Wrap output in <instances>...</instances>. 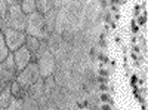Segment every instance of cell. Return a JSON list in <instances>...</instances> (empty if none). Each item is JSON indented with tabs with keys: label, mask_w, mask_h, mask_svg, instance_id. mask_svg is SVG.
<instances>
[{
	"label": "cell",
	"mask_w": 148,
	"mask_h": 110,
	"mask_svg": "<svg viewBox=\"0 0 148 110\" xmlns=\"http://www.w3.org/2000/svg\"><path fill=\"white\" fill-rule=\"evenodd\" d=\"M2 88H3V85H2V83H0V92H2Z\"/></svg>",
	"instance_id": "obj_23"
},
{
	"label": "cell",
	"mask_w": 148,
	"mask_h": 110,
	"mask_svg": "<svg viewBox=\"0 0 148 110\" xmlns=\"http://www.w3.org/2000/svg\"><path fill=\"white\" fill-rule=\"evenodd\" d=\"M52 3H53L55 9H59L61 6H62V0H52Z\"/></svg>",
	"instance_id": "obj_20"
},
{
	"label": "cell",
	"mask_w": 148,
	"mask_h": 110,
	"mask_svg": "<svg viewBox=\"0 0 148 110\" xmlns=\"http://www.w3.org/2000/svg\"><path fill=\"white\" fill-rule=\"evenodd\" d=\"M16 67H15V63H14V55L12 52L8 55V58L5 61L0 63V83L3 85H9L10 82H14L16 79Z\"/></svg>",
	"instance_id": "obj_6"
},
{
	"label": "cell",
	"mask_w": 148,
	"mask_h": 110,
	"mask_svg": "<svg viewBox=\"0 0 148 110\" xmlns=\"http://www.w3.org/2000/svg\"><path fill=\"white\" fill-rule=\"evenodd\" d=\"M6 24L8 27L15 28L19 31H25L27 26V15L21 10L19 5H12L8 9V15H6Z\"/></svg>",
	"instance_id": "obj_3"
},
{
	"label": "cell",
	"mask_w": 148,
	"mask_h": 110,
	"mask_svg": "<svg viewBox=\"0 0 148 110\" xmlns=\"http://www.w3.org/2000/svg\"><path fill=\"white\" fill-rule=\"evenodd\" d=\"M61 42H62V36H61L59 33H56V31H52L51 34H47V37L45 39V43L47 46V49L52 52V55L56 54Z\"/></svg>",
	"instance_id": "obj_8"
},
{
	"label": "cell",
	"mask_w": 148,
	"mask_h": 110,
	"mask_svg": "<svg viewBox=\"0 0 148 110\" xmlns=\"http://www.w3.org/2000/svg\"><path fill=\"white\" fill-rule=\"evenodd\" d=\"M10 98H12V94H10V83H9V85H5L2 88V92H0V106L8 107Z\"/></svg>",
	"instance_id": "obj_14"
},
{
	"label": "cell",
	"mask_w": 148,
	"mask_h": 110,
	"mask_svg": "<svg viewBox=\"0 0 148 110\" xmlns=\"http://www.w3.org/2000/svg\"><path fill=\"white\" fill-rule=\"evenodd\" d=\"M10 54V51L8 49L6 46V42H5V37H3V33H0V63L5 61L8 58V55Z\"/></svg>",
	"instance_id": "obj_18"
},
{
	"label": "cell",
	"mask_w": 148,
	"mask_h": 110,
	"mask_svg": "<svg viewBox=\"0 0 148 110\" xmlns=\"http://www.w3.org/2000/svg\"><path fill=\"white\" fill-rule=\"evenodd\" d=\"M10 94H12V97H15V98L22 100L24 97L27 95V89L24 88L19 82L14 80V82H10Z\"/></svg>",
	"instance_id": "obj_12"
},
{
	"label": "cell",
	"mask_w": 148,
	"mask_h": 110,
	"mask_svg": "<svg viewBox=\"0 0 148 110\" xmlns=\"http://www.w3.org/2000/svg\"><path fill=\"white\" fill-rule=\"evenodd\" d=\"M36 9L37 12L45 15L46 12L53 9V3H52V0H36Z\"/></svg>",
	"instance_id": "obj_13"
},
{
	"label": "cell",
	"mask_w": 148,
	"mask_h": 110,
	"mask_svg": "<svg viewBox=\"0 0 148 110\" xmlns=\"http://www.w3.org/2000/svg\"><path fill=\"white\" fill-rule=\"evenodd\" d=\"M0 110H8L6 107H2V106H0Z\"/></svg>",
	"instance_id": "obj_22"
},
{
	"label": "cell",
	"mask_w": 148,
	"mask_h": 110,
	"mask_svg": "<svg viewBox=\"0 0 148 110\" xmlns=\"http://www.w3.org/2000/svg\"><path fill=\"white\" fill-rule=\"evenodd\" d=\"M25 34L37 37L40 40H45L47 37V33L45 28V17L40 12H31L27 15V26H25Z\"/></svg>",
	"instance_id": "obj_2"
},
{
	"label": "cell",
	"mask_w": 148,
	"mask_h": 110,
	"mask_svg": "<svg viewBox=\"0 0 148 110\" xmlns=\"http://www.w3.org/2000/svg\"><path fill=\"white\" fill-rule=\"evenodd\" d=\"M27 95H30L31 98L37 100L43 95V77H40L37 82H34L31 86L27 88Z\"/></svg>",
	"instance_id": "obj_10"
},
{
	"label": "cell",
	"mask_w": 148,
	"mask_h": 110,
	"mask_svg": "<svg viewBox=\"0 0 148 110\" xmlns=\"http://www.w3.org/2000/svg\"><path fill=\"white\" fill-rule=\"evenodd\" d=\"M2 33H3L6 46H8V49L10 52H15L16 49H19V48L24 46V43H25V37H27L25 31H19V30L8 27Z\"/></svg>",
	"instance_id": "obj_4"
},
{
	"label": "cell",
	"mask_w": 148,
	"mask_h": 110,
	"mask_svg": "<svg viewBox=\"0 0 148 110\" xmlns=\"http://www.w3.org/2000/svg\"><path fill=\"white\" fill-rule=\"evenodd\" d=\"M22 110H40V107L37 104V100L31 98L30 95H25L22 98Z\"/></svg>",
	"instance_id": "obj_15"
},
{
	"label": "cell",
	"mask_w": 148,
	"mask_h": 110,
	"mask_svg": "<svg viewBox=\"0 0 148 110\" xmlns=\"http://www.w3.org/2000/svg\"><path fill=\"white\" fill-rule=\"evenodd\" d=\"M42 76H40V71H39V67H37V64H36V61H31V63L24 68L22 71H19L18 75H16V82H19L24 88H28V86H31V85L34 83V82H37Z\"/></svg>",
	"instance_id": "obj_5"
},
{
	"label": "cell",
	"mask_w": 148,
	"mask_h": 110,
	"mask_svg": "<svg viewBox=\"0 0 148 110\" xmlns=\"http://www.w3.org/2000/svg\"><path fill=\"white\" fill-rule=\"evenodd\" d=\"M40 43L42 40L40 39H37V37H33V36H28L27 34V37H25V43H24V46L27 48V49L31 52V57H33V61L37 55V51H39V48H40Z\"/></svg>",
	"instance_id": "obj_9"
},
{
	"label": "cell",
	"mask_w": 148,
	"mask_h": 110,
	"mask_svg": "<svg viewBox=\"0 0 148 110\" xmlns=\"http://www.w3.org/2000/svg\"><path fill=\"white\" fill-rule=\"evenodd\" d=\"M12 55H14V63H15V67H16L18 73L22 71L33 61L31 52L27 49L25 46H21L19 49H16L15 52H12Z\"/></svg>",
	"instance_id": "obj_7"
},
{
	"label": "cell",
	"mask_w": 148,
	"mask_h": 110,
	"mask_svg": "<svg viewBox=\"0 0 148 110\" xmlns=\"http://www.w3.org/2000/svg\"><path fill=\"white\" fill-rule=\"evenodd\" d=\"M56 12L58 9H52V10H49L46 12V14L43 15L45 17V28H46V33L47 34H51L55 28V19H56Z\"/></svg>",
	"instance_id": "obj_11"
},
{
	"label": "cell",
	"mask_w": 148,
	"mask_h": 110,
	"mask_svg": "<svg viewBox=\"0 0 148 110\" xmlns=\"http://www.w3.org/2000/svg\"><path fill=\"white\" fill-rule=\"evenodd\" d=\"M34 61H36L37 67H39L40 76H42L43 79L53 75V71H55V68H56V59H55V57L52 55V52L47 49L45 40H42L40 48H39V51H37V55H36Z\"/></svg>",
	"instance_id": "obj_1"
},
{
	"label": "cell",
	"mask_w": 148,
	"mask_h": 110,
	"mask_svg": "<svg viewBox=\"0 0 148 110\" xmlns=\"http://www.w3.org/2000/svg\"><path fill=\"white\" fill-rule=\"evenodd\" d=\"M6 109H8V110H22V100L15 98V97H12Z\"/></svg>",
	"instance_id": "obj_19"
},
{
	"label": "cell",
	"mask_w": 148,
	"mask_h": 110,
	"mask_svg": "<svg viewBox=\"0 0 148 110\" xmlns=\"http://www.w3.org/2000/svg\"><path fill=\"white\" fill-rule=\"evenodd\" d=\"M6 3H8L9 6H12V5H19L21 0H6Z\"/></svg>",
	"instance_id": "obj_21"
},
{
	"label": "cell",
	"mask_w": 148,
	"mask_h": 110,
	"mask_svg": "<svg viewBox=\"0 0 148 110\" xmlns=\"http://www.w3.org/2000/svg\"><path fill=\"white\" fill-rule=\"evenodd\" d=\"M19 6H21V10L25 15H28V14H31V12H36L37 10L36 9V0H21Z\"/></svg>",
	"instance_id": "obj_16"
},
{
	"label": "cell",
	"mask_w": 148,
	"mask_h": 110,
	"mask_svg": "<svg viewBox=\"0 0 148 110\" xmlns=\"http://www.w3.org/2000/svg\"><path fill=\"white\" fill-rule=\"evenodd\" d=\"M56 86V82L53 79V76H49V77H45L43 79V94L49 97V94H51L53 91V88Z\"/></svg>",
	"instance_id": "obj_17"
}]
</instances>
